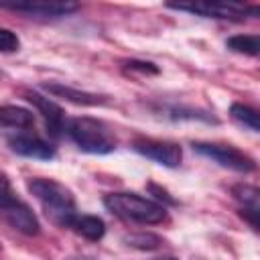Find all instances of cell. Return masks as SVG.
Returning <instances> with one entry per match:
<instances>
[{"label":"cell","mask_w":260,"mask_h":260,"mask_svg":"<svg viewBox=\"0 0 260 260\" xmlns=\"http://www.w3.org/2000/svg\"><path fill=\"white\" fill-rule=\"evenodd\" d=\"M0 126L14 130H28L35 126V116L20 106H2L0 108Z\"/></svg>","instance_id":"12"},{"label":"cell","mask_w":260,"mask_h":260,"mask_svg":"<svg viewBox=\"0 0 260 260\" xmlns=\"http://www.w3.org/2000/svg\"><path fill=\"white\" fill-rule=\"evenodd\" d=\"M154 260H179V258H173V256H162V258H154Z\"/></svg>","instance_id":"22"},{"label":"cell","mask_w":260,"mask_h":260,"mask_svg":"<svg viewBox=\"0 0 260 260\" xmlns=\"http://www.w3.org/2000/svg\"><path fill=\"white\" fill-rule=\"evenodd\" d=\"M258 213H260L258 209H248V207H242V209H240V215L250 223V228H252L254 232L258 230Z\"/></svg>","instance_id":"21"},{"label":"cell","mask_w":260,"mask_h":260,"mask_svg":"<svg viewBox=\"0 0 260 260\" xmlns=\"http://www.w3.org/2000/svg\"><path fill=\"white\" fill-rule=\"evenodd\" d=\"M43 89L49 91L55 98H63L67 102L81 104V106H98V104L106 102L102 95H95V93H89V91H79V89H73L69 85H63V83H45Z\"/></svg>","instance_id":"11"},{"label":"cell","mask_w":260,"mask_h":260,"mask_svg":"<svg viewBox=\"0 0 260 260\" xmlns=\"http://www.w3.org/2000/svg\"><path fill=\"white\" fill-rule=\"evenodd\" d=\"M124 242H126L130 248H138V250H156V248L162 246V240H160L158 236H154V234H144V232H140V234H130V236L124 238Z\"/></svg>","instance_id":"17"},{"label":"cell","mask_w":260,"mask_h":260,"mask_svg":"<svg viewBox=\"0 0 260 260\" xmlns=\"http://www.w3.org/2000/svg\"><path fill=\"white\" fill-rule=\"evenodd\" d=\"M24 95H26V100L39 110V114H43L45 124H47V130H49L53 136H59L61 132H65L67 120L63 118L61 106H57L53 100H49V98H45V95H41V93H37V91H26Z\"/></svg>","instance_id":"10"},{"label":"cell","mask_w":260,"mask_h":260,"mask_svg":"<svg viewBox=\"0 0 260 260\" xmlns=\"http://www.w3.org/2000/svg\"><path fill=\"white\" fill-rule=\"evenodd\" d=\"M18 47H20L18 37L10 28L0 26V53H14V51H18Z\"/></svg>","instance_id":"18"},{"label":"cell","mask_w":260,"mask_h":260,"mask_svg":"<svg viewBox=\"0 0 260 260\" xmlns=\"http://www.w3.org/2000/svg\"><path fill=\"white\" fill-rule=\"evenodd\" d=\"M126 71L128 73H134V71H140L144 75H156L158 73V67H154V63H146V61H128L126 63Z\"/></svg>","instance_id":"20"},{"label":"cell","mask_w":260,"mask_h":260,"mask_svg":"<svg viewBox=\"0 0 260 260\" xmlns=\"http://www.w3.org/2000/svg\"><path fill=\"white\" fill-rule=\"evenodd\" d=\"M8 146L12 152L26 156V158L51 160L55 156V146H51L47 140H43L35 134H16V136L8 138Z\"/></svg>","instance_id":"9"},{"label":"cell","mask_w":260,"mask_h":260,"mask_svg":"<svg viewBox=\"0 0 260 260\" xmlns=\"http://www.w3.org/2000/svg\"><path fill=\"white\" fill-rule=\"evenodd\" d=\"M2 10H12V12H22L26 16H35V18H57V16H67L71 12H75L79 8V4L75 2H43V0H35V2H0Z\"/></svg>","instance_id":"7"},{"label":"cell","mask_w":260,"mask_h":260,"mask_svg":"<svg viewBox=\"0 0 260 260\" xmlns=\"http://www.w3.org/2000/svg\"><path fill=\"white\" fill-rule=\"evenodd\" d=\"M225 45L234 53L256 57L258 55V49H260V39H258V35H236V37H230L225 41Z\"/></svg>","instance_id":"14"},{"label":"cell","mask_w":260,"mask_h":260,"mask_svg":"<svg viewBox=\"0 0 260 260\" xmlns=\"http://www.w3.org/2000/svg\"><path fill=\"white\" fill-rule=\"evenodd\" d=\"M132 148L138 154H142V156H146V158H150V160H154V162H158L162 167H169V169L179 167L181 165V158H183L181 146L175 144V142H167V140L136 138L132 142Z\"/></svg>","instance_id":"6"},{"label":"cell","mask_w":260,"mask_h":260,"mask_svg":"<svg viewBox=\"0 0 260 260\" xmlns=\"http://www.w3.org/2000/svg\"><path fill=\"white\" fill-rule=\"evenodd\" d=\"M71 228H73L79 236H83L85 240H91V242L102 240L104 234H106V223H104L100 217H95V215H77V217L73 219Z\"/></svg>","instance_id":"13"},{"label":"cell","mask_w":260,"mask_h":260,"mask_svg":"<svg viewBox=\"0 0 260 260\" xmlns=\"http://www.w3.org/2000/svg\"><path fill=\"white\" fill-rule=\"evenodd\" d=\"M230 116H232L238 124H242L244 128H248V130H252V132H258V130H260L258 114H256V110L250 108V106H244V104H232V108H230Z\"/></svg>","instance_id":"15"},{"label":"cell","mask_w":260,"mask_h":260,"mask_svg":"<svg viewBox=\"0 0 260 260\" xmlns=\"http://www.w3.org/2000/svg\"><path fill=\"white\" fill-rule=\"evenodd\" d=\"M65 134L77 144L79 150L89 154H108L116 148L112 130L93 118H73L65 124Z\"/></svg>","instance_id":"3"},{"label":"cell","mask_w":260,"mask_h":260,"mask_svg":"<svg viewBox=\"0 0 260 260\" xmlns=\"http://www.w3.org/2000/svg\"><path fill=\"white\" fill-rule=\"evenodd\" d=\"M26 189L30 195L41 203L45 215L59 228H71L73 219L77 217L73 193L59 181L35 177L26 181Z\"/></svg>","instance_id":"1"},{"label":"cell","mask_w":260,"mask_h":260,"mask_svg":"<svg viewBox=\"0 0 260 260\" xmlns=\"http://www.w3.org/2000/svg\"><path fill=\"white\" fill-rule=\"evenodd\" d=\"M193 150L199 152L205 158H211L213 162L238 171V173H250L256 169V162L250 154L244 150L232 146V144H217V142H193Z\"/></svg>","instance_id":"5"},{"label":"cell","mask_w":260,"mask_h":260,"mask_svg":"<svg viewBox=\"0 0 260 260\" xmlns=\"http://www.w3.org/2000/svg\"><path fill=\"white\" fill-rule=\"evenodd\" d=\"M169 8L199 14L205 18H219V20H244L246 16H256L258 8L248 4H236V2H179V4H167Z\"/></svg>","instance_id":"4"},{"label":"cell","mask_w":260,"mask_h":260,"mask_svg":"<svg viewBox=\"0 0 260 260\" xmlns=\"http://www.w3.org/2000/svg\"><path fill=\"white\" fill-rule=\"evenodd\" d=\"M16 195H14V191H12V187H10V181H8V177L0 171V209L4 207V205H8L12 199H14Z\"/></svg>","instance_id":"19"},{"label":"cell","mask_w":260,"mask_h":260,"mask_svg":"<svg viewBox=\"0 0 260 260\" xmlns=\"http://www.w3.org/2000/svg\"><path fill=\"white\" fill-rule=\"evenodd\" d=\"M104 205L116 217L136 223H160L167 219V209L136 193H110L104 197Z\"/></svg>","instance_id":"2"},{"label":"cell","mask_w":260,"mask_h":260,"mask_svg":"<svg viewBox=\"0 0 260 260\" xmlns=\"http://www.w3.org/2000/svg\"><path fill=\"white\" fill-rule=\"evenodd\" d=\"M232 195L236 201L242 203V207H248V209H258V203H260V191L256 187H250V185H236L232 189Z\"/></svg>","instance_id":"16"},{"label":"cell","mask_w":260,"mask_h":260,"mask_svg":"<svg viewBox=\"0 0 260 260\" xmlns=\"http://www.w3.org/2000/svg\"><path fill=\"white\" fill-rule=\"evenodd\" d=\"M0 217L16 232L24 234V236H37L41 232V225H39V219L37 215L32 213V209L18 197H14L8 205H4L0 209Z\"/></svg>","instance_id":"8"}]
</instances>
